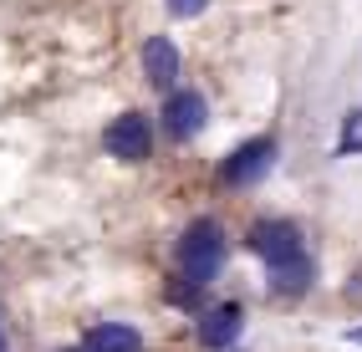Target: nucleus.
Masks as SVG:
<instances>
[{"label": "nucleus", "instance_id": "1", "mask_svg": "<svg viewBox=\"0 0 362 352\" xmlns=\"http://www.w3.org/2000/svg\"><path fill=\"white\" fill-rule=\"evenodd\" d=\"M179 266H184L189 286L214 281V271L225 266V230L214 225V220H194V225L184 230V240H179Z\"/></svg>", "mask_w": 362, "mask_h": 352}, {"label": "nucleus", "instance_id": "2", "mask_svg": "<svg viewBox=\"0 0 362 352\" xmlns=\"http://www.w3.org/2000/svg\"><path fill=\"white\" fill-rule=\"evenodd\" d=\"M250 250L265 266H281V261H296L306 245H301V230L291 220H260V225H250Z\"/></svg>", "mask_w": 362, "mask_h": 352}, {"label": "nucleus", "instance_id": "3", "mask_svg": "<svg viewBox=\"0 0 362 352\" xmlns=\"http://www.w3.org/2000/svg\"><path fill=\"white\" fill-rule=\"evenodd\" d=\"M271 163H276V138H250V143H240V148L225 158L220 179L235 184V189H245V184H255V179L271 174Z\"/></svg>", "mask_w": 362, "mask_h": 352}, {"label": "nucleus", "instance_id": "4", "mask_svg": "<svg viewBox=\"0 0 362 352\" xmlns=\"http://www.w3.org/2000/svg\"><path fill=\"white\" fill-rule=\"evenodd\" d=\"M148 148H153V133H148V117H143V112H123L107 128V153L112 158L138 163V158H148Z\"/></svg>", "mask_w": 362, "mask_h": 352}, {"label": "nucleus", "instance_id": "5", "mask_svg": "<svg viewBox=\"0 0 362 352\" xmlns=\"http://www.w3.org/2000/svg\"><path fill=\"white\" fill-rule=\"evenodd\" d=\"M204 123H209V107H204L199 92H174V98H168V107H163V128L174 133V138H194Z\"/></svg>", "mask_w": 362, "mask_h": 352}, {"label": "nucleus", "instance_id": "6", "mask_svg": "<svg viewBox=\"0 0 362 352\" xmlns=\"http://www.w3.org/2000/svg\"><path fill=\"white\" fill-rule=\"evenodd\" d=\"M143 72H148L153 87H174L179 77V52L168 36H148V46H143Z\"/></svg>", "mask_w": 362, "mask_h": 352}, {"label": "nucleus", "instance_id": "7", "mask_svg": "<svg viewBox=\"0 0 362 352\" xmlns=\"http://www.w3.org/2000/svg\"><path fill=\"white\" fill-rule=\"evenodd\" d=\"M240 337V307L235 301H225V307H209L199 317V342L204 347H230Z\"/></svg>", "mask_w": 362, "mask_h": 352}, {"label": "nucleus", "instance_id": "8", "mask_svg": "<svg viewBox=\"0 0 362 352\" xmlns=\"http://www.w3.org/2000/svg\"><path fill=\"white\" fill-rule=\"evenodd\" d=\"M311 276H317V266H311V255L301 250L296 261L271 266V291H281V296H301V291L311 286Z\"/></svg>", "mask_w": 362, "mask_h": 352}, {"label": "nucleus", "instance_id": "9", "mask_svg": "<svg viewBox=\"0 0 362 352\" xmlns=\"http://www.w3.org/2000/svg\"><path fill=\"white\" fill-rule=\"evenodd\" d=\"M87 352H143V337L123 322H103L87 332Z\"/></svg>", "mask_w": 362, "mask_h": 352}, {"label": "nucleus", "instance_id": "10", "mask_svg": "<svg viewBox=\"0 0 362 352\" xmlns=\"http://www.w3.org/2000/svg\"><path fill=\"white\" fill-rule=\"evenodd\" d=\"M342 153H362V107L347 112V123H342V143H337Z\"/></svg>", "mask_w": 362, "mask_h": 352}, {"label": "nucleus", "instance_id": "11", "mask_svg": "<svg viewBox=\"0 0 362 352\" xmlns=\"http://www.w3.org/2000/svg\"><path fill=\"white\" fill-rule=\"evenodd\" d=\"M209 6V0H168V11H174V16H199Z\"/></svg>", "mask_w": 362, "mask_h": 352}, {"label": "nucleus", "instance_id": "12", "mask_svg": "<svg viewBox=\"0 0 362 352\" xmlns=\"http://www.w3.org/2000/svg\"><path fill=\"white\" fill-rule=\"evenodd\" d=\"M347 337H352V342H357V347H362V327H352V332H347Z\"/></svg>", "mask_w": 362, "mask_h": 352}]
</instances>
